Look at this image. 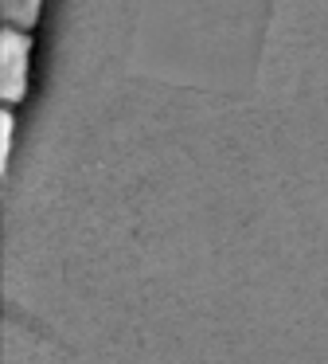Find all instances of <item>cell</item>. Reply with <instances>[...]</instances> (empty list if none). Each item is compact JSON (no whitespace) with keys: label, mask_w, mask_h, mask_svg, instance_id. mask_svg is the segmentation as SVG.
Masks as SVG:
<instances>
[{"label":"cell","mask_w":328,"mask_h":364,"mask_svg":"<svg viewBox=\"0 0 328 364\" xmlns=\"http://www.w3.org/2000/svg\"><path fill=\"white\" fill-rule=\"evenodd\" d=\"M0 12H4V28L28 32L39 20V12H43V0H0Z\"/></svg>","instance_id":"2"},{"label":"cell","mask_w":328,"mask_h":364,"mask_svg":"<svg viewBox=\"0 0 328 364\" xmlns=\"http://www.w3.org/2000/svg\"><path fill=\"white\" fill-rule=\"evenodd\" d=\"M28 67H31V36L20 32V28H4V36H0V95H4V102L23 98Z\"/></svg>","instance_id":"1"}]
</instances>
